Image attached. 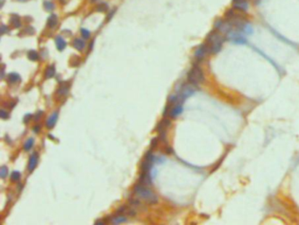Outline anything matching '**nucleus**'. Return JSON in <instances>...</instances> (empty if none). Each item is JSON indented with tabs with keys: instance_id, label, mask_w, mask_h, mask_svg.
Instances as JSON below:
<instances>
[{
	"instance_id": "nucleus-23",
	"label": "nucleus",
	"mask_w": 299,
	"mask_h": 225,
	"mask_svg": "<svg viewBox=\"0 0 299 225\" xmlns=\"http://www.w3.org/2000/svg\"><path fill=\"white\" fill-rule=\"evenodd\" d=\"M44 7H45V9L47 10V12H51V11L54 10V4L51 1H45L44 2Z\"/></svg>"
},
{
	"instance_id": "nucleus-30",
	"label": "nucleus",
	"mask_w": 299,
	"mask_h": 225,
	"mask_svg": "<svg viewBox=\"0 0 299 225\" xmlns=\"http://www.w3.org/2000/svg\"><path fill=\"white\" fill-rule=\"evenodd\" d=\"M0 30H1V34H4V33H5V32H8V27H7V26H2Z\"/></svg>"
},
{
	"instance_id": "nucleus-4",
	"label": "nucleus",
	"mask_w": 299,
	"mask_h": 225,
	"mask_svg": "<svg viewBox=\"0 0 299 225\" xmlns=\"http://www.w3.org/2000/svg\"><path fill=\"white\" fill-rule=\"evenodd\" d=\"M226 40H229L235 44H245L247 42V39L243 35V32L238 29H233L232 31L226 33L225 35Z\"/></svg>"
},
{
	"instance_id": "nucleus-26",
	"label": "nucleus",
	"mask_w": 299,
	"mask_h": 225,
	"mask_svg": "<svg viewBox=\"0 0 299 225\" xmlns=\"http://www.w3.org/2000/svg\"><path fill=\"white\" fill-rule=\"evenodd\" d=\"M7 174H8V168L7 166H4L1 167V170H0V176L2 179H4L5 177L7 176Z\"/></svg>"
},
{
	"instance_id": "nucleus-22",
	"label": "nucleus",
	"mask_w": 299,
	"mask_h": 225,
	"mask_svg": "<svg viewBox=\"0 0 299 225\" xmlns=\"http://www.w3.org/2000/svg\"><path fill=\"white\" fill-rule=\"evenodd\" d=\"M68 86H66L65 84H63V85H61L60 86V88L58 89V94L59 95H66L67 93H68Z\"/></svg>"
},
{
	"instance_id": "nucleus-32",
	"label": "nucleus",
	"mask_w": 299,
	"mask_h": 225,
	"mask_svg": "<svg viewBox=\"0 0 299 225\" xmlns=\"http://www.w3.org/2000/svg\"><path fill=\"white\" fill-rule=\"evenodd\" d=\"M26 30H27V32L28 34H33V33H34V30H33V28L31 27V26H30V27H27Z\"/></svg>"
},
{
	"instance_id": "nucleus-36",
	"label": "nucleus",
	"mask_w": 299,
	"mask_h": 225,
	"mask_svg": "<svg viewBox=\"0 0 299 225\" xmlns=\"http://www.w3.org/2000/svg\"><path fill=\"white\" fill-rule=\"evenodd\" d=\"M172 152V149H171L170 147L167 148V152H169H169Z\"/></svg>"
},
{
	"instance_id": "nucleus-28",
	"label": "nucleus",
	"mask_w": 299,
	"mask_h": 225,
	"mask_svg": "<svg viewBox=\"0 0 299 225\" xmlns=\"http://www.w3.org/2000/svg\"><path fill=\"white\" fill-rule=\"evenodd\" d=\"M0 117H1V118H3V119H5V118H7V117H9V114L7 113V111H5L2 110V111H1V112H0Z\"/></svg>"
},
{
	"instance_id": "nucleus-14",
	"label": "nucleus",
	"mask_w": 299,
	"mask_h": 225,
	"mask_svg": "<svg viewBox=\"0 0 299 225\" xmlns=\"http://www.w3.org/2000/svg\"><path fill=\"white\" fill-rule=\"evenodd\" d=\"M73 46L76 49H77L79 51H82L85 47V42L81 39H76L73 41Z\"/></svg>"
},
{
	"instance_id": "nucleus-18",
	"label": "nucleus",
	"mask_w": 299,
	"mask_h": 225,
	"mask_svg": "<svg viewBox=\"0 0 299 225\" xmlns=\"http://www.w3.org/2000/svg\"><path fill=\"white\" fill-rule=\"evenodd\" d=\"M55 74V68L54 66H49L47 67V69H46V72H45V76L47 79H49V78H52Z\"/></svg>"
},
{
	"instance_id": "nucleus-3",
	"label": "nucleus",
	"mask_w": 299,
	"mask_h": 225,
	"mask_svg": "<svg viewBox=\"0 0 299 225\" xmlns=\"http://www.w3.org/2000/svg\"><path fill=\"white\" fill-rule=\"evenodd\" d=\"M204 80H205V75L200 67L195 66L189 70V72L188 73V81L190 84L197 86L202 83Z\"/></svg>"
},
{
	"instance_id": "nucleus-9",
	"label": "nucleus",
	"mask_w": 299,
	"mask_h": 225,
	"mask_svg": "<svg viewBox=\"0 0 299 225\" xmlns=\"http://www.w3.org/2000/svg\"><path fill=\"white\" fill-rule=\"evenodd\" d=\"M57 119H58V112L54 111V112L53 113V114L47 118V123H46V125H47V128L48 129L53 128V127L54 126V125L56 124Z\"/></svg>"
},
{
	"instance_id": "nucleus-20",
	"label": "nucleus",
	"mask_w": 299,
	"mask_h": 225,
	"mask_svg": "<svg viewBox=\"0 0 299 225\" xmlns=\"http://www.w3.org/2000/svg\"><path fill=\"white\" fill-rule=\"evenodd\" d=\"M27 57L29 58V60H31V61H38V59H39V54H38V53L36 52V51H34V50H31V51H29L28 52V54H27Z\"/></svg>"
},
{
	"instance_id": "nucleus-37",
	"label": "nucleus",
	"mask_w": 299,
	"mask_h": 225,
	"mask_svg": "<svg viewBox=\"0 0 299 225\" xmlns=\"http://www.w3.org/2000/svg\"><path fill=\"white\" fill-rule=\"evenodd\" d=\"M61 1H62V3H66L67 0H61Z\"/></svg>"
},
{
	"instance_id": "nucleus-6",
	"label": "nucleus",
	"mask_w": 299,
	"mask_h": 225,
	"mask_svg": "<svg viewBox=\"0 0 299 225\" xmlns=\"http://www.w3.org/2000/svg\"><path fill=\"white\" fill-rule=\"evenodd\" d=\"M232 5L239 12H247L249 9L248 0H232Z\"/></svg>"
},
{
	"instance_id": "nucleus-31",
	"label": "nucleus",
	"mask_w": 299,
	"mask_h": 225,
	"mask_svg": "<svg viewBox=\"0 0 299 225\" xmlns=\"http://www.w3.org/2000/svg\"><path fill=\"white\" fill-rule=\"evenodd\" d=\"M157 145V138H155L152 139V142H151V146L152 147H155Z\"/></svg>"
},
{
	"instance_id": "nucleus-21",
	"label": "nucleus",
	"mask_w": 299,
	"mask_h": 225,
	"mask_svg": "<svg viewBox=\"0 0 299 225\" xmlns=\"http://www.w3.org/2000/svg\"><path fill=\"white\" fill-rule=\"evenodd\" d=\"M33 144H34V140H33V139H28L27 141H26V143H25V145H24V150L25 151H29V150H31V148L32 147V145H33Z\"/></svg>"
},
{
	"instance_id": "nucleus-34",
	"label": "nucleus",
	"mask_w": 299,
	"mask_h": 225,
	"mask_svg": "<svg viewBox=\"0 0 299 225\" xmlns=\"http://www.w3.org/2000/svg\"><path fill=\"white\" fill-rule=\"evenodd\" d=\"M43 114V111H38V113L36 114V116H35V120H39L40 119V117H41V116Z\"/></svg>"
},
{
	"instance_id": "nucleus-38",
	"label": "nucleus",
	"mask_w": 299,
	"mask_h": 225,
	"mask_svg": "<svg viewBox=\"0 0 299 225\" xmlns=\"http://www.w3.org/2000/svg\"><path fill=\"white\" fill-rule=\"evenodd\" d=\"M18 1H26V0H18Z\"/></svg>"
},
{
	"instance_id": "nucleus-15",
	"label": "nucleus",
	"mask_w": 299,
	"mask_h": 225,
	"mask_svg": "<svg viewBox=\"0 0 299 225\" xmlns=\"http://www.w3.org/2000/svg\"><path fill=\"white\" fill-rule=\"evenodd\" d=\"M57 22H58V17L55 14L50 15L47 19V25L49 27H54L57 25Z\"/></svg>"
},
{
	"instance_id": "nucleus-8",
	"label": "nucleus",
	"mask_w": 299,
	"mask_h": 225,
	"mask_svg": "<svg viewBox=\"0 0 299 225\" xmlns=\"http://www.w3.org/2000/svg\"><path fill=\"white\" fill-rule=\"evenodd\" d=\"M38 160H39V157H38V154L36 152H33L30 156V159H29V162H28V170L30 172H32L37 164H38Z\"/></svg>"
},
{
	"instance_id": "nucleus-12",
	"label": "nucleus",
	"mask_w": 299,
	"mask_h": 225,
	"mask_svg": "<svg viewBox=\"0 0 299 225\" xmlns=\"http://www.w3.org/2000/svg\"><path fill=\"white\" fill-rule=\"evenodd\" d=\"M55 44H56V48H58L59 51H63V49L66 48V46H67L66 41L63 40L61 36H57L56 37V39H55Z\"/></svg>"
},
{
	"instance_id": "nucleus-1",
	"label": "nucleus",
	"mask_w": 299,
	"mask_h": 225,
	"mask_svg": "<svg viewBox=\"0 0 299 225\" xmlns=\"http://www.w3.org/2000/svg\"><path fill=\"white\" fill-rule=\"evenodd\" d=\"M225 40L226 38L223 33L217 31L216 29L212 30L206 38V44L209 48L210 54H216L219 53Z\"/></svg>"
},
{
	"instance_id": "nucleus-35",
	"label": "nucleus",
	"mask_w": 299,
	"mask_h": 225,
	"mask_svg": "<svg viewBox=\"0 0 299 225\" xmlns=\"http://www.w3.org/2000/svg\"><path fill=\"white\" fill-rule=\"evenodd\" d=\"M33 131H34L35 133H38V132L40 131V126H39V125H36V126L33 128Z\"/></svg>"
},
{
	"instance_id": "nucleus-25",
	"label": "nucleus",
	"mask_w": 299,
	"mask_h": 225,
	"mask_svg": "<svg viewBox=\"0 0 299 225\" xmlns=\"http://www.w3.org/2000/svg\"><path fill=\"white\" fill-rule=\"evenodd\" d=\"M20 176H21V174H20V173H19V172H18V171H14V172H13V173H12L11 179H12V180H13V181H18V180H19Z\"/></svg>"
},
{
	"instance_id": "nucleus-11",
	"label": "nucleus",
	"mask_w": 299,
	"mask_h": 225,
	"mask_svg": "<svg viewBox=\"0 0 299 225\" xmlns=\"http://www.w3.org/2000/svg\"><path fill=\"white\" fill-rule=\"evenodd\" d=\"M140 181L142 184H147V185L152 184V180L148 172H143V174L140 177Z\"/></svg>"
},
{
	"instance_id": "nucleus-16",
	"label": "nucleus",
	"mask_w": 299,
	"mask_h": 225,
	"mask_svg": "<svg viewBox=\"0 0 299 225\" xmlns=\"http://www.w3.org/2000/svg\"><path fill=\"white\" fill-rule=\"evenodd\" d=\"M111 221H112L113 224H122V223H126V222H127V218H126V216H124V215H119L113 216V217L111 218Z\"/></svg>"
},
{
	"instance_id": "nucleus-2",
	"label": "nucleus",
	"mask_w": 299,
	"mask_h": 225,
	"mask_svg": "<svg viewBox=\"0 0 299 225\" xmlns=\"http://www.w3.org/2000/svg\"><path fill=\"white\" fill-rule=\"evenodd\" d=\"M134 193L149 204H155L158 202L157 195L142 184H138L134 187Z\"/></svg>"
},
{
	"instance_id": "nucleus-33",
	"label": "nucleus",
	"mask_w": 299,
	"mask_h": 225,
	"mask_svg": "<svg viewBox=\"0 0 299 225\" xmlns=\"http://www.w3.org/2000/svg\"><path fill=\"white\" fill-rule=\"evenodd\" d=\"M31 117H32L31 114H27V115H26V117H25V118H24V122H25V123H27V121H29V119L31 118Z\"/></svg>"
},
{
	"instance_id": "nucleus-10",
	"label": "nucleus",
	"mask_w": 299,
	"mask_h": 225,
	"mask_svg": "<svg viewBox=\"0 0 299 225\" xmlns=\"http://www.w3.org/2000/svg\"><path fill=\"white\" fill-rule=\"evenodd\" d=\"M183 111V108L182 106V103H178L171 109V111L169 112V116L171 117H176L179 115H181Z\"/></svg>"
},
{
	"instance_id": "nucleus-19",
	"label": "nucleus",
	"mask_w": 299,
	"mask_h": 225,
	"mask_svg": "<svg viewBox=\"0 0 299 225\" xmlns=\"http://www.w3.org/2000/svg\"><path fill=\"white\" fill-rule=\"evenodd\" d=\"M8 81L12 83H14V82L20 81V76L17 73H11L8 75Z\"/></svg>"
},
{
	"instance_id": "nucleus-29",
	"label": "nucleus",
	"mask_w": 299,
	"mask_h": 225,
	"mask_svg": "<svg viewBox=\"0 0 299 225\" xmlns=\"http://www.w3.org/2000/svg\"><path fill=\"white\" fill-rule=\"evenodd\" d=\"M130 203L133 206H139L140 205V202L138 200H135V199H132L130 200Z\"/></svg>"
},
{
	"instance_id": "nucleus-24",
	"label": "nucleus",
	"mask_w": 299,
	"mask_h": 225,
	"mask_svg": "<svg viewBox=\"0 0 299 225\" xmlns=\"http://www.w3.org/2000/svg\"><path fill=\"white\" fill-rule=\"evenodd\" d=\"M108 9V5H107V4H105V3H100L98 5H97V7H96V10L98 11V12H105L106 10Z\"/></svg>"
},
{
	"instance_id": "nucleus-17",
	"label": "nucleus",
	"mask_w": 299,
	"mask_h": 225,
	"mask_svg": "<svg viewBox=\"0 0 299 225\" xmlns=\"http://www.w3.org/2000/svg\"><path fill=\"white\" fill-rule=\"evenodd\" d=\"M10 23H11L14 27H16V28H18V27H19V26H21L20 18H19V17L18 16V15H13V16L11 17V18H10Z\"/></svg>"
},
{
	"instance_id": "nucleus-13",
	"label": "nucleus",
	"mask_w": 299,
	"mask_h": 225,
	"mask_svg": "<svg viewBox=\"0 0 299 225\" xmlns=\"http://www.w3.org/2000/svg\"><path fill=\"white\" fill-rule=\"evenodd\" d=\"M152 162H153V161L145 158V161H143L141 164L142 171L143 172H149V170L152 167Z\"/></svg>"
},
{
	"instance_id": "nucleus-7",
	"label": "nucleus",
	"mask_w": 299,
	"mask_h": 225,
	"mask_svg": "<svg viewBox=\"0 0 299 225\" xmlns=\"http://www.w3.org/2000/svg\"><path fill=\"white\" fill-rule=\"evenodd\" d=\"M208 54H210L209 48H208L207 44L205 43V44L200 45L196 49V51H195V57H196L197 60L202 61V60L205 59Z\"/></svg>"
},
{
	"instance_id": "nucleus-5",
	"label": "nucleus",
	"mask_w": 299,
	"mask_h": 225,
	"mask_svg": "<svg viewBox=\"0 0 299 225\" xmlns=\"http://www.w3.org/2000/svg\"><path fill=\"white\" fill-rule=\"evenodd\" d=\"M214 27L217 31H219V32L225 34V35L233 29V26L226 18H225V19L218 18V19H216L215 22H214Z\"/></svg>"
},
{
	"instance_id": "nucleus-27",
	"label": "nucleus",
	"mask_w": 299,
	"mask_h": 225,
	"mask_svg": "<svg viewBox=\"0 0 299 225\" xmlns=\"http://www.w3.org/2000/svg\"><path fill=\"white\" fill-rule=\"evenodd\" d=\"M81 33H82V36L84 39H89V38H90V35H91V33H90V32H89L87 29L82 28V30H81Z\"/></svg>"
}]
</instances>
